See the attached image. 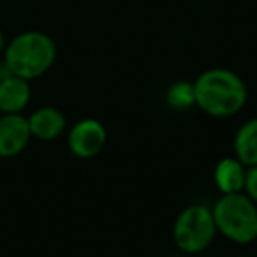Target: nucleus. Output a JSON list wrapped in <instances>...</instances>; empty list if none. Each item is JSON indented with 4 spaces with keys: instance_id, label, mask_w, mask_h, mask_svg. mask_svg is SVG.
Masks as SVG:
<instances>
[{
    "instance_id": "2",
    "label": "nucleus",
    "mask_w": 257,
    "mask_h": 257,
    "mask_svg": "<svg viewBox=\"0 0 257 257\" xmlns=\"http://www.w3.org/2000/svg\"><path fill=\"white\" fill-rule=\"evenodd\" d=\"M57 58V44L44 32H23L6 48L4 65L13 76L27 81L43 76Z\"/></svg>"
},
{
    "instance_id": "6",
    "label": "nucleus",
    "mask_w": 257,
    "mask_h": 257,
    "mask_svg": "<svg viewBox=\"0 0 257 257\" xmlns=\"http://www.w3.org/2000/svg\"><path fill=\"white\" fill-rule=\"evenodd\" d=\"M30 127L27 116L11 113L0 116V157H15L22 154L29 145Z\"/></svg>"
},
{
    "instance_id": "5",
    "label": "nucleus",
    "mask_w": 257,
    "mask_h": 257,
    "mask_svg": "<svg viewBox=\"0 0 257 257\" xmlns=\"http://www.w3.org/2000/svg\"><path fill=\"white\" fill-rule=\"evenodd\" d=\"M106 141V127L95 118H83L69 131L67 147L74 157L93 159L104 150Z\"/></svg>"
},
{
    "instance_id": "14",
    "label": "nucleus",
    "mask_w": 257,
    "mask_h": 257,
    "mask_svg": "<svg viewBox=\"0 0 257 257\" xmlns=\"http://www.w3.org/2000/svg\"><path fill=\"white\" fill-rule=\"evenodd\" d=\"M2 50H4V34L0 30V53H2Z\"/></svg>"
},
{
    "instance_id": "4",
    "label": "nucleus",
    "mask_w": 257,
    "mask_h": 257,
    "mask_svg": "<svg viewBox=\"0 0 257 257\" xmlns=\"http://www.w3.org/2000/svg\"><path fill=\"white\" fill-rule=\"evenodd\" d=\"M217 225L210 206L190 204L180 211L173 225L175 245L185 253H199L213 243Z\"/></svg>"
},
{
    "instance_id": "1",
    "label": "nucleus",
    "mask_w": 257,
    "mask_h": 257,
    "mask_svg": "<svg viewBox=\"0 0 257 257\" xmlns=\"http://www.w3.org/2000/svg\"><path fill=\"white\" fill-rule=\"evenodd\" d=\"M196 106L213 118H227L239 113L248 99L241 76L231 69L213 67L201 72L194 81Z\"/></svg>"
},
{
    "instance_id": "11",
    "label": "nucleus",
    "mask_w": 257,
    "mask_h": 257,
    "mask_svg": "<svg viewBox=\"0 0 257 257\" xmlns=\"http://www.w3.org/2000/svg\"><path fill=\"white\" fill-rule=\"evenodd\" d=\"M166 102L173 109H189L196 106V95H194V83L189 81H176L166 92Z\"/></svg>"
},
{
    "instance_id": "9",
    "label": "nucleus",
    "mask_w": 257,
    "mask_h": 257,
    "mask_svg": "<svg viewBox=\"0 0 257 257\" xmlns=\"http://www.w3.org/2000/svg\"><path fill=\"white\" fill-rule=\"evenodd\" d=\"M246 166H243L236 157H224L215 166L213 180L220 194H238L245 187Z\"/></svg>"
},
{
    "instance_id": "8",
    "label": "nucleus",
    "mask_w": 257,
    "mask_h": 257,
    "mask_svg": "<svg viewBox=\"0 0 257 257\" xmlns=\"http://www.w3.org/2000/svg\"><path fill=\"white\" fill-rule=\"evenodd\" d=\"M30 102V85L18 76H6L0 81V111L4 114L22 113Z\"/></svg>"
},
{
    "instance_id": "13",
    "label": "nucleus",
    "mask_w": 257,
    "mask_h": 257,
    "mask_svg": "<svg viewBox=\"0 0 257 257\" xmlns=\"http://www.w3.org/2000/svg\"><path fill=\"white\" fill-rule=\"evenodd\" d=\"M11 74V72L8 71V67H6V65H2V67H0V81H2V79L6 78V76H9Z\"/></svg>"
},
{
    "instance_id": "7",
    "label": "nucleus",
    "mask_w": 257,
    "mask_h": 257,
    "mask_svg": "<svg viewBox=\"0 0 257 257\" xmlns=\"http://www.w3.org/2000/svg\"><path fill=\"white\" fill-rule=\"evenodd\" d=\"M29 127L32 138L41 141H53L64 134L67 127L65 114L53 106H44L36 109L29 118Z\"/></svg>"
},
{
    "instance_id": "3",
    "label": "nucleus",
    "mask_w": 257,
    "mask_h": 257,
    "mask_svg": "<svg viewBox=\"0 0 257 257\" xmlns=\"http://www.w3.org/2000/svg\"><path fill=\"white\" fill-rule=\"evenodd\" d=\"M217 232L239 245H248L257 239V204L245 196L222 194L211 208Z\"/></svg>"
},
{
    "instance_id": "16",
    "label": "nucleus",
    "mask_w": 257,
    "mask_h": 257,
    "mask_svg": "<svg viewBox=\"0 0 257 257\" xmlns=\"http://www.w3.org/2000/svg\"><path fill=\"white\" fill-rule=\"evenodd\" d=\"M255 241H257V239H255Z\"/></svg>"
},
{
    "instance_id": "15",
    "label": "nucleus",
    "mask_w": 257,
    "mask_h": 257,
    "mask_svg": "<svg viewBox=\"0 0 257 257\" xmlns=\"http://www.w3.org/2000/svg\"><path fill=\"white\" fill-rule=\"evenodd\" d=\"M236 257H250V255H236Z\"/></svg>"
},
{
    "instance_id": "12",
    "label": "nucleus",
    "mask_w": 257,
    "mask_h": 257,
    "mask_svg": "<svg viewBox=\"0 0 257 257\" xmlns=\"http://www.w3.org/2000/svg\"><path fill=\"white\" fill-rule=\"evenodd\" d=\"M243 194L257 204V166H250V168H246Z\"/></svg>"
},
{
    "instance_id": "10",
    "label": "nucleus",
    "mask_w": 257,
    "mask_h": 257,
    "mask_svg": "<svg viewBox=\"0 0 257 257\" xmlns=\"http://www.w3.org/2000/svg\"><path fill=\"white\" fill-rule=\"evenodd\" d=\"M234 157L243 166H257V116L250 118L236 131L234 136Z\"/></svg>"
}]
</instances>
